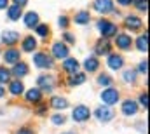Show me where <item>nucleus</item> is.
Listing matches in <instances>:
<instances>
[{
  "label": "nucleus",
  "instance_id": "20",
  "mask_svg": "<svg viewBox=\"0 0 150 134\" xmlns=\"http://www.w3.org/2000/svg\"><path fill=\"white\" fill-rule=\"evenodd\" d=\"M40 99H42L40 89H30V91L26 92V101H28V103H40Z\"/></svg>",
  "mask_w": 150,
  "mask_h": 134
},
{
  "label": "nucleus",
  "instance_id": "42",
  "mask_svg": "<svg viewBox=\"0 0 150 134\" xmlns=\"http://www.w3.org/2000/svg\"><path fill=\"white\" fill-rule=\"evenodd\" d=\"M7 4H9V0H0V9H5Z\"/></svg>",
  "mask_w": 150,
  "mask_h": 134
},
{
  "label": "nucleus",
  "instance_id": "26",
  "mask_svg": "<svg viewBox=\"0 0 150 134\" xmlns=\"http://www.w3.org/2000/svg\"><path fill=\"white\" fill-rule=\"evenodd\" d=\"M147 38H149V35L147 32L142 35L138 40H136V47H138V51H142V52H147V49H149V44H147Z\"/></svg>",
  "mask_w": 150,
  "mask_h": 134
},
{
  "label": "nucleus",
  "instance_id": "4",
  "mask_svg": "<svg viewBox=\"0 0 150 134\" xmlns=\"http://www.w3.org/2000/svg\"><path fill=\"white\" fill-rule=\"evenodd\" d=\"M37 84L40 85V89H44L45 92H51L54 89V85H56V78L52 75H42V77H38Z\"/></svg>",
  "mask_w": 150,
  "mask_h": 134
},
{
  "label": "nucleus",
  "instance_id": "3",
  "mask_svg": "<svg viewBox=\"0 0 150 134\" xmlns=\"http://www.w3.org/2000/svg\"><path fill=\"white\" fill-rule=\"evenodd\" d=\"M33 63H35V66L37 68H51L52 66V58L51 56H47L45 52H37L35 56H33Z\"/></svg>",
  "mask_w": 150,
  "mask_h": 134
},
{
  "label": "nucleus",
  "instance_id": "43",
  "mask_svg": "<svg viewBox=\"0 0 150 134\" xmlns=\"http://www.w3.org/2000/svg\"><path fill=\"white\" fill-rule=\"evenodd\" d=\"M5 96V89H4V85H0V98H4Z\"/></svg>",
  "mask_w": 150,
  "mask_h": 134
},
{
  "label": "nucleus",
  "instance_id": "8",
  "mask_svg": "<svg viewBox=\"0 0 150 134\" xmlns=\"http://www.w3.org/2000/svg\"><path fill=\"white\" fill-rule=\"evenodd\" d=\"M52 56H54L56 59H67V56H68V47H67L63 42H56V44L52 45Z\"/></svg>",
  "mask_w": 150,
  "mask_h": 134
},
{
  "label": "nucleus",
  "instance_id": "38",
  "mask_svg": "<svg viewBox=\"0 0 150 134\" xmlns=\"http://www.w3.org/2000/svg\"><path fill=\"white\" fill-rule=\"evenodd\" d=\"M138 71H140V73H143V75L147 73V61H142V63H140V68H138Z\"/></svg>",
  "mask_w": 150,
  "mask_h": 134
},
{
  "label": "nucleus",
  "instance_id": "36",
  "mask_svg": "<svg viewBox=\"0 0 150 134\" xmlns=\"http://www.w3.org/2000/svg\"><path fill=\"white\" fill-rule=\"evenodd\" d=\"M16 134H33V131H32L30 127H26V126H25V127L18 129V131H16Z\"/></svg>",
  "mask_w": 150,
  "mask_h": 134
},
{
  "label": "nucleus",
  "instance_id": "31",
  "mask_svg": "<svg viewBox=\"0 0 150 134\" xmlns=\"http://www.w3.org/2000/svg\"><path fill=\"white\" fill-rule=\"evenodd\" d=\"M35 30H37V33L40 35V37H44V38L49 35V26H47V25H37Z\"/></svg>",
  "mask_w": 150,
  "mask_h": 134
},
{
  "label": "nucleus",
  "instance_id": "39",
  "mask_svg": "<svg viewBox=\"0 0 150 134\" xmlns=\"http://www.w3.org/2000/svg\"><path fill=\"white\" fill-rule=\"evenodd\" d=\"M134 0H117V4L119 5H122V7H126V5H129V4H133Z\"/></svg>",
  "mask_w": 150,
  "mask_h": 134
},
{
  "label": "nucleus",
  "instance_id": "11",
  "mask_svg": "<svg viewBox=\"0 0 150 134\" xmlns=\"http://www.w3.org/2000/svg\"><path fill=\"white\" fill-rule=\"evenodd\" d=\"M136 111H138V104L133 99H126L122 103V113H124V115L133 117V115H136Z\"/></svg>",
  "mask_w": 150,
  "mask_h": 134
},
{
  "label": "nucleus",
  "instance_id": "23",
  "mask_svg": "<svg viewBox=\"0 0 150 134\" xmlns=\"http://www.w3.org/2000/svg\"><path fill=\"white\" fill-rule=\"evenodd\" d=\"M23 91H25V85H23L21 80H14V82H11V94L19 96V94H23Z\"/></svg>",
  "mask_w": 150,
  "mask_h": 134
},
{
  "label": "nucleus",
  "instance_id": "35",
  "mask_svg": "<svg viewBox=\"0 0 150 134\" xmlns=\"http://www.w3.org/2000/svg\"><path fill=\"white\" fill-rule=\"evenodd\" d=\"M147 98H149L147 94H140V104H142V106H143L145 110L149 108V99H147Z\"/></svg>",
  "mask_w": 150,
  "mask_h": 134
},
{
  "label": "nucleus",
  "instance_id": "28",
  "mask_svg": "<svg viewBox=\"0 0 150 134\" xmlns=\"http://www.w3.org/2000/svg\"><path fill=\"white\" fill-rule=\"evenodd\" d=\"M9 80H11V71L7 68L0 66V85L2 84H9Z\"/></svg>",
  "mask_w": 150,
  "mask_h": 134
},
{
  "label": "nucleus",
  "instance_id": "33",
  "mask_svg": "<svg viewBox=\"0 0 150 134\" xmlns=\"http://www.w3.org/2000/svg\"><path fill=\"white\" fill-rule=\"evenodd\" d=\"M51 120H52V124H54V126L65 124V117H63V115H52V118H51Z\"/></svg>",
  "mask_w": 150,
  "mask_h": 134
},
{
  "label": "nucleus",
  "instance_id": "17",
  "mask_svg": "<svg viewBox=\"0 0 150 134\" xmlns=\"http://www.w3.org/2000/svg\"><path fill=\"white\" fill-rule=\"evenodd\" d=\"M25 25H26V28H33V26H37L38 25V14L37 12H26L25 14Z\"/></svg>",
  "mask_w": 150,
  "mask_h": 134
},
{
  "label": "nucleus",
  "instance_id": "37",
  "mask_svg": "<svg viewBox=\"0 0 150 134\" xmlns=\"http://www.w3.org/2000/svg\"><path fill=\"white\" fill-rule=\"evenodd\" d=\"M63 38H65L68 44H74V42H75V37L72 33H65V35H63Z\"/></svg>",
  "mask_w": 150,
  "mask_h": 134
},
{
  "label": "nucleus",
  "instance_id": "14",
  "mask_svg": "<svg viewBox=\"0 0 150 134\" xmlns=\"http://www.w3.org/2000/svg\"><path fill=\"white\" fill-rule=\"evenodd\" d=\"M124 65V58L120 54H108V66L112 70H120Z\"/></svg>",
  "mask_w": 150,
  "mask_h": 134
},
{
  "label": "nucleus",
  "instance_id": "24",
  "mask_svg": "<svg viewBox=\"0 0 150 134\" xmlns=\"http://www.w3.org/2000/svg\"><path fill=\"white\" fill-rule=\"evenodd\" d=\"M84 82H86V75H84V73H79V71L74 73V75L68 78V84H70V85H80V84H84Z\"/></svg>",
  "mask_w": 150,
  "mask_h": 134
},
{
  "label": "nucleus",
  "instance_id": "21",
  "mask_svg": "<svg viewBox=\"0 0 150 134\" xmlns=\"http://www.w3.org/2000/svg\"><path fill=\"white\" fill-rule=\"evenodd\" d=\"M37 49V40L33 38V37H26L25 40H23V51L25 52H32V51H35Z\"/></svg>",
  "mask_w": 150,
  "mask_h": 134
},
{
  "label": "nucleus",
  "instance_id": "29",
  "mask_svg": "<svg viewBox=\"0 0 150 134\" xmlns=\"http://www.w3.org/2000/svg\"><path fill=\"white\" fill-rule=\"evenodd\" d=\"M98 84L100 85H110V84H113V80H112V77H108L107 73H101L98 77Z\"/></svg>",
  "mask_w": 150,
  "mask_h": 134
},
{
  "label": "nucleus",
  "instance_id": "6",
  "mask_svg": "<svg viewBox=\"0 0 150 134\" xmlns=\"http://www.w3.org/2000/svg\"><path fill=\"white\" fill-rule=\"evenodd\" d=\"M94 115H96V118L98 120H101V122H108V120H112L113 118V110L110 106H100V108H96V111H94Z\"/></svg>",
  "mask_w": 150,
  "mask_h": 134
},
{
  "label": "nucleus",
  "instance_id": "12",
  "mask_svg": "<svg viewBox=\"0 0 150 134\" xmlns=\"http://www.w3.org/2000/svg\"><path fill=\"white\" fill-rule=\"evenodd\" d=\"M124 23H126L127 30H133V32H138V30L143 26V23H142V19H140L138 16H127Z\"/></svg>",
  "mask_w": 150,
  "mask_h": 134
},
{
  "label": "nucleus",
  "instance_id": "16",
  "mask_svg": "<svg viewBox=\"0 0 150 134\" xmlns=\"http://www.w3.org/2000/svg\"><path fill=\"white\" fill-rule=\"evenodd\" d=\"M12 73H14V75L18 77V78L25 77V75L28 73V65H26V63H21V61L14 63V68H12Z\"/></svg>",
  "mask_w": 150,
  "mask_h": 134
},
{
  "label": "nucleus",
  "instance_id": "22",
  "mask_svg": "<svg viewBox=\"0 0 150 134\" xmlns=\"http://www.w3.org/2000/svg\"><path fill=\"white\" fill-rule=\"evenodd\" d=\"M51 104H52V108H56V110H65V108L68 106V101L65 99V98L54 96V98L51 99Z\"/></svg>",
  "mask_w": 150,
  "mask_h": 134
},
{
  "label": "nucleus",
  "instance_id": "32",
  "mask_svg": "<svg viewBox=\"0 0 150 134\" xmlns=\"http://www.w3.org/2000/svg\"><path fill=\"white\" fill-rule=\"evenodd\" d=\"M68 23H70V21H68L67 16H59V18H58V25H59L61 28H68Z\"/></svg>",
  "mask_w": 150,
  "mask_h": 134
},
{
  "label": "nucleus",
  "instance_id": "34",
  "mask_svg": "<svg viewBox=\"0 0 150 134\" xmlns=\"http://www.w3.org/2000/svg\"><path fill=\"white\" fill-rule=\"evenodd\" d=\"M134 4H136L138 11H142V12H147V0H136Z\"/></svg>",
  "mask_w": 150,
  "mask_h": 134
},
{
  "label": "nucleus",
  "instance_id": "19",
  "mask_svg": "<svg viewBox=\"0 0 150 134\" xmlns=\"http://www.w3.org/2000/svg\"><path fill=\"white\" fill-rule=\"evenodd\" d=\"M63 68H65L68 73H72V75H74V73H77V71H79V61H77V59H74V58H68V59L63 63Z\"/></svg>",
  "mask_w": 150,
  "mask_h": 134
},
{
  "label": "nucleus",
  "instance_id": "25",
  "mask_svg": "<svg viewBox=\"0 0 150 134\" xmlns=\"http://www.w3.org/2000/svg\"><path fill=\"white\" fill-rule=\"evenodd\" d=\"M7 14H9V19H11V21H18V19L21 18V7H18V5L9 7Z\"/></svg>",
  "mask_w": 150,
  "mask_h": 134
},
{
  "label": "nucleus",
  "instance_id": "7",
  "mask_svg": "<svg viewBox=\"0 0 150 134\" xmlns=\"http://www.w3.org/2000/svg\"><path fill=\"white\" fill-rule=\"evenodd\" d=\"M93 7H94L96 12L105 14V12H110V11L113 9V2L112 0H94Z\"/></svg>",
  "mask_w": 150,
  "mask_h": 134
},
{
  "label": "nucleus",
  "instance_id": "30",
  "mask_svg": "<svg viewBox=\"0 0 150 134\" xmlns=\"http://www.w3.org/2000/svg\"><path fill=\"white\" fill-rule=\"evenodd\" d=\"M124 80H126V82H129V84H134V82H136V73H134L133 70L124 71Z\"/></svg>",
  "mask_w": 150,
  "mask_h": 134
},
{
  "label": "nucleus",
  "instance_id": "15",
  "mask_svg": "<svg viewBox=\"0 0 150 134\" xmlns=\"http://www.w3.org/2000/svg\"><path fill=\"white\" fill-rule=\"evenodd\" d=\"M4 61L9 63V65L18 63V61H19V51H18V49H9V51H5V52H4Z\"/></svg>",
  "mask_w": 150,
  "mask_h": 134
},
{
  "label": "nucleus",
  "instance_id": "27",
  "mask_svg": "<svg viewBox=\"0 0 150 134\" xmlns=\"http://www.w3.org/2000/svg\"><path fill=\"white\" fill-rule=\"evenodd\" d=\"M89 12H86V11H82V12H79L77 16L74 18V21L77 23V25H87L89 23Z\"/></svg>",
  "mask_w": 150,
  "mask_h": 134
},
{
  "label": "nucleus",
  "instance_id": "18",
  "mask_svg": "<svg viewBox=\"0 0 150 134\" xmlns=\"http://www.w3.org/2000/svg\"><path fill=\"white\" fill-rule=\"evenodd\" d=\"M84 68H86L87 71H96V70L100 68V61H98V58H96V56H89V58L84 61Z\"/></svg>",
  "mask_w": 150,
  "mask_h": 134
},
{
  "label": "nucleus",
  "instance_id": "41",
  "mask_svg": "<svg viewBox=\"0 0 150 134\" xmlns=\"http://www.w3.org/2000/svg\"><path fill=\"white\" fill-rule=\"evenodd\" d=\"M26 2H28V0H14V5L23 7V5H26Z\"/></svg>",
  "mask_w": 150,
  "mask_h": 134
},
{
  "label": "nucleus",
  "instance_id": "2",
  "mask_svg": "<svg viewBox=\"0 0 150 134\" xmlns=\"http://www.w3.org/2000/svg\"><path fill=\"white\" fill-rule=\"evenodd\" d=\"M89 117H91V113H89V108H87V106H84V104H79V106H75L74 111H72V118H74L75 122H86Z\"/></svg>",
  "mask_w": 150,
  "mask_h": 134
},
{
  "label": "nucleus",
  "instance_id": "44",
  "mask_svg": "<svg viewBox=\"0 0 150 134\" xmlns=\"http://www.w3.org/2000/svg\"><path fill=\"white\" fill-rule=\"evenodd\" d=\"M63 134H74V133H63Z\"/></svg>",
  "mask_w": 150,
  "mask_h": 134
},
{
  "label": "nucleus",
  "instance_id": "1",
  "mask_svg": "<svg viewBox=\"0 0 150 134\" xmlns=\"http://www.w3.org/2000/svg\"><path fill=\"white\" fill-rule=\"evenodd\" d=\"M98 30H100V33L103 35L105 38H110V37H113L117 33V26L113 25L112 21H107V19H100L98 21Z\"/></svg>",
  "mask_w": 150,
  "mask_h": 134
},
{
  "label": "nucleus",
  "instance_id": "5",
  "mask_svg": "<svg viewBox=\"0 0 150 134\" xmlns=\"http://www.w3.org/2000/svg\"><path fill=\"white\" fill-rule=\"evenodd\" d=\"M100 98H101V101H103V103H105L107 106H110V104H115V103L119 101V91H117V89H112V87H110V89L103 91Z\"/></svg>",
  "mask_w": 150,
  "mask_h": 134
},
{
  "label": "nucleus",
  "instance_id": "10",
  "mask_svg": "<svg viewBox=\"0 0 150 134\" xmlns=\"http://www.w3.org/2000/svg\"><path fill=\"white\" fill-rule=\"evenodd\" d=\"M110 49H112V44L107 38L98 40V44H96V56H107V54H110Z\"/></svg>",
  "mask_w": 150,
  "mask_h": 134
},
{
  "label": "nucleus",
  "instance_id": "40",
  "mask_svg": "<svg viewBox=\"0 0 150 134\" xmlns=\"http://www.w3.org/2000/svg\"><path fill=\"white\" fill-rule=\"evenodd\" d=\"M45 110H47V106H45V104H40V106L37 108V113H38V115H44V113H45Z\"/></svg>",
  "mask_w": 150,
  "mask_h": 134
},
{
  "label": "nucleus",
  "instance_id": "13",
  "mask_svg": "<svg viewBox=\"0 0 150 134\" xmlns=\"http://www.w3.org/2000/svg\"><path fill=\"white\" fill-rule=\"evenodd\" d=\"M131 37L129 35H126V33H122V35H117V40H115V44H117V47L119 49H122V51H127L129 47H131Z\"/></svg>",
  "mask_w": 150,
  "mask_h": 134
},
{
  "label": "nucleus",
  "instance_id": "9",
  "mask_svg": "<svg viewBox=\"0 0 150 134\" xmlns=\"http://www.w3.org/2000/svg\"><path fill=\"white\" fill-rule=\"evenodd\" d=\"M18 40H19V33L18 32H12V30L2 32V42L5 45H14V44H18Z\"/></svg>",
  "mask_w": 150,
  "mask_h": 134
}]
</instances>
